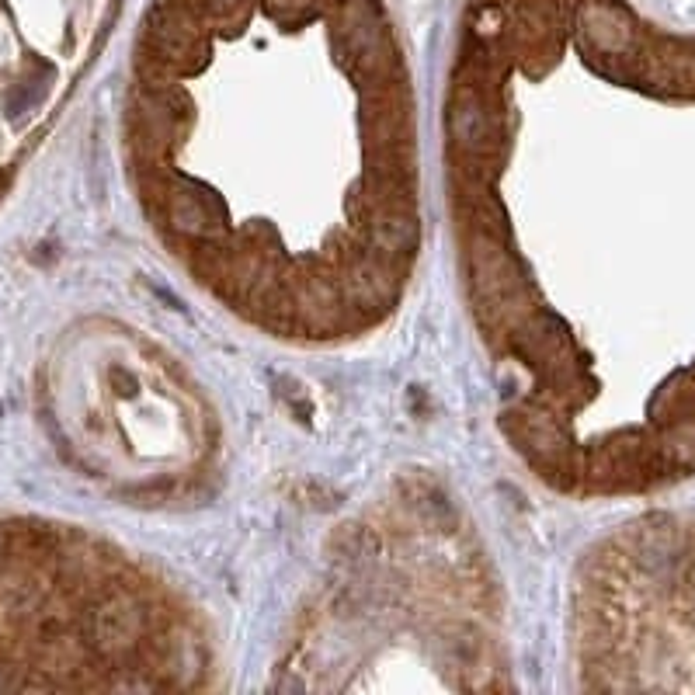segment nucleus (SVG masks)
Segmentation results:
<instances>
[{"instance_id": "nucleus-1", "label": "nucleus", "mask_w": 695, "mask_h": 695, "mask_svg": "<svg viewBox=\"0 0 695 695\" xmlns=\"http://www.w3.org/2000/svg\"><path fill=\"white\" fill-rule=\"evenodd\" d=\"M0 188H4V178H0Z\"/></svg>"}]
</instances>
